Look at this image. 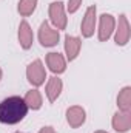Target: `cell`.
<instances>
[{"mask_svg":"<svg viewBox=\"0 0 131 133\" xmlns=\"http://www.w3.org/2000/svg\"><path fill=\"white\" fill-rule=\"evenodd\" d=\"M28 107L25 104L23 98L20 96H9L0 102V122L14 125L25 119L28 113Z\"/></svg>","mask_w":131,"mask_h":133,"instance_id":"cell-1","label":"cell"},{"mask_svg":"<svg viewBox=\"0 0 131 133\" xmlns=\"http://www.w3.org/2000/svg\"><path fill=\"white\" fill-rule=\"evenodd\" d=\"M26 79L33 87H40L45 84L46 79V70L43 66V62L40 59L33 61L30 65L26 66Z\"/></svg>","mask_w":131,"mask_h":133,"instance_id":"cell-2","label":"cell"},{"mask_svg":"<svg viewBox=\"0 0 131 133\" xmlns=\"http://www.w3.org/2000/svg\"><path fill=\"white\" fill-rule=\"evenodd\" d=\"M49 20L54 25L56 30H65L68 25V17H66V9L62 2H53L49 3Z\"/></svg>","mask_w":131,"mask_h":133,"instance_id":"cell-3","label":"cell"},{"mask_svg":"<svg viewBox=\"0 0 131 133\" xmlns=\"http://www.w3.org/2000/svg\"><path fill=\"white\" fill-rule=\"evenodd\" d=\"M59 39H60L59 30L51 26L48 22H43L40 25V28H39V42H40L42 46H45V48L56 46L59 43Z\"/></svg>","mask_w":131,"mask_h":133,"instance_id":"cell-4","label":"cell"},{"mask_svg":"<svg viewBox=\"0 0 131 133\" xmlns=\"http://www.w3.org/2000/svg\"><path fill=\"white\" fill-rule=\"evenodd\" d=\"M96 25H97V8H96V5H91L86 8L85 16L82 19V23H80L82 36L85 39H90L91 36H94Z\"/></svg>","mask_w":131,"mask_h":133,"instance_id":"cell-5","label":"cell"},{"mask_svg":"<svg viewBox=\"0 0 131 133\" xmlns=\"http://www.w3.org/2000/svg\"><path fill=\"white\" fill-rule=\"evenodd\" d=\"M130 37H131L130 22H128V19H127L125 14H120V16H119L117 26L114 28V42H116V45H119V46H125V45L130 42Z\"/></svg>","mask_w":131,"mask_h":133,"instance_id":"cell-6","label":"cell"},{"mask_svg":"<svg viewBox=\"0 0 131 133\" xmlns=\"http://www.w3.org/2000/svg\"><path fill=\"white\" fill-rule=\"evenodd\" d=\"M116 28V19L111 14H102L99 17V26H97V37L100 42H106Z\"/></svg>","mask_w":131,"mask_h":133,"instance_id":"cell-7","label":"cell"},{"mask_svg":"<svg viewBox=\"0 0 131 133\" xmlns=\"http://www.w3.org/2000/svg\"><path fill=\"white\" fill-rule=\"evenodd\" d=\"M86 121V111L80 105H72L66 110V122L72 129H79Z\"/></svg>","mask_w":131,"mask_h":133,"instance_id":"cell-8","label":"cell"},{"mask_svg":"<svg viewBox=\"0 0 131 133\" xmlns=\"http://www.w3.org/2000/svg\"><path fill=\"white\" fill-rule=\"evenodd\" d=\"M17 39H19V43L23 50H30L33 46L34 42V34L33 30L30 26V23L26 20H22L20 25H19V31H17Z\"/></svg>","mask_w":131,"mask_h":133,"instance_id":"cell-9","label":"cell"},{"mask_svg":"<svg viewBox=\"0 0 131 133\" xmlns=\"http://www.w3.org/2000/svg\"><path fill=\"white\" fill-rule=\"evenodd\" d=\"M111 125L117 133H127L131 129V111H117L111 119Z\"/></svg>","mask_w":131,"mask_h":133,"instance_id":"cell-10","label":"cell"},{"mask_svg":"<svg viewBox=\"0 0 131 133\" xmlns=\"http://www.w3.org/2000/svg\"><path fill=\"white\" fill-rule=\"evenodd\" d=\"M65 54H66V59L69 62L76 61L79 53H80V48H82V40L76 36H65Z\"/></svg>","mask_w":131,"mask_h":133,"instance_id":"cell-11","label":"cell"},{"mask_svg":"<svg viewBox=\"0 0 131 133\" xmlns=\"http://www.w3.org/2000/svg\"><path fill=\"white\" fill-rule=\"evenodd\" d=\"M46 65L54 74H62L66 70V59L60 53H48L46 54Z\"/></svg>","mask_w":131,"mask_h":133,"instance_id":"cell-12","label":"cell"},{"mask_svg":"<svg viewBox=\"0 0 131 133\" xmlns=\"http://www.w3.org/2000/svg\"><path fill=\"white\" fill-rule=\"evenodd\" d=\"M62 88H63V82L60 77L57 76H53L48 79V84H46V88H45V93H46V98L49 102H56L59 99L60 93H62Z\"/></svg>","mask_w":131,"mask_h":133,"instance_id":"cell-13","label":"cell"},{"mask_svg":"<svg viewBox=\"0 0 131 133\" xmlns=\"http://www.w3.org/2000/svg\"><path fill=\"white\" fill-rule=\"evenodd\" d=\"M117 108L119 111H131V87H123L117 95Z\"/></svg>","mask_w":131,"mask_h":133,"instance_id":"cell-14","label":"cell"},{"mask_svg":"<svg viewBox=\"0 0 131 133\" xmlns=\"http://www.w3.org/2000/svg\"><path fill=\"white\" fill-rule=\"evenodd\" d=\"M23 101H25L26 107H28V108H31V110H40V108H42V105H43L42 95H40V91H39L37 88L30 90V91L25 95Z\"/></svg>","mask_w":131,"mask_h":133,"instance_id":"cell-15","label":"cell"},{"mask_svg":"<svg viewBox=\"0 0 131 133\" xmlns=\"http://www.w3.org/2000/svg\"><path fill=\"white\" fill-rule=\"evenodd\" d=\"M37 2L39 0H19V5H17V11L22 17H28L31 16L35 8H37Z\"/></svg>","mask_w":131,"mask_h":133,"instance_id":"cell-16","label":"cell"},{"mask_svg":"<svg viewBox=\"0 0 131 133\" xmlns=\"http://www.w3.org/2000/svg\"><path fill=\"white\" fill-rule=\"evenodd\" d=\"M82 2H83V0H68V5H66V11H68L69 14H74V12H76V11L80 8Z\"/></svg>","mask_w":131,"mask_h":133,"instance_id":"cell-17","label":"cell"},{"mask_svg":"<svg viewBox=\"0 0 131 133\" xmlns=\"http://www.w3.org/2000/svg\"><path fill=\"white\" fill-rule=\"evenodd\" d=\"M39 133H57V132L54 130V127H51V125H46V127H42V129L39 130Z\"/></svg>","mask_w":131,"mask_h":133,"instance_id":"cell-18","label":"cell"},{"mask_svg":"<svg viewBox=\"0 0 131 133\" xmlns=\"http://www.w3.org/2000/svg\"><path fill=\"white\" fill-rule=\"evenodd\" d=\"M94 133H108V132H105V130H97V132H94Z\"/></svg>","mask_w":131,"mask_h":133,"instance_id":"cell-19","label":"cell"},{"mask_svg":"<svg viewBox=\"0 0 131 133\" xmlns=\"http://www.w3.org/2000/svg\"><path fill=\"white\" fill-rule=\"evenodd\" d=\"M2 76H3V71H2V68H0V81H2Z\"/></svg>","mask_w":131,"mask_h":133,"instance_id":"cell-20","label":"cell"},{"mask_svg":"<svg viewBox=\"0 0 131 133\" xmlns=\"http://www.w3.org/2000/svg\"><path fill=\"white\" fill-rule=\"evenodd\" d=\"M16 133H23V132H16Z\"/></svg>","mask_w":131,"mask_h":133,"instance_id":"cell-21","label":"cell"}]
</instances>
